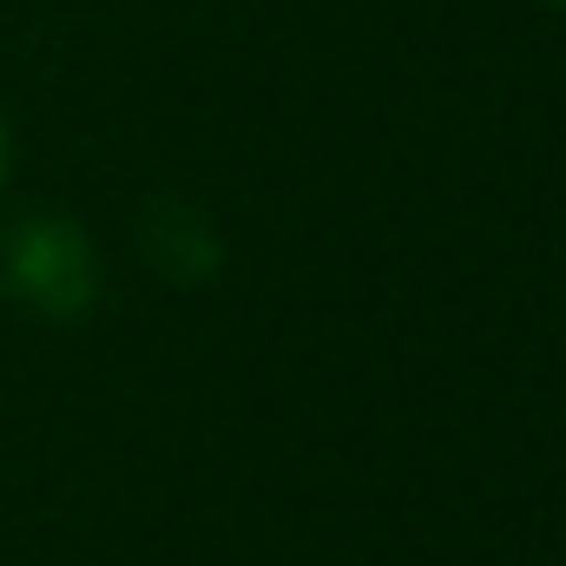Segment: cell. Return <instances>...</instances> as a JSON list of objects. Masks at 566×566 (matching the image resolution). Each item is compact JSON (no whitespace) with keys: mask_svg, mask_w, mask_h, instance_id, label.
<instances>
[{"mask_svg":"<svg viewBox=\"0 0 566 566\" xmlns=\"http://www.w3.org/2000/svg\"><path fill=\"white\" fill-rule=\"evenodd\" d=\"M7 290L46 316H80L93 303V251L73 224L33 218L7 238Z\"/></svg>","mask_w":566,"mask_h":566,"instance_id":"1","label":"cell"},{"mask_svg":"<svg viewBox=\"0 0 566 566\" xmlns=\"http://www.w3.org/2000/svg\"><path fill=\"white\" fill-rule=\"evenodd\" d=\"M0 171H7V139H0Z\"/></svg>","mask_w":566,"mask_h":566,"instance_id":"2","label":"cell"},{"mask_svg":"<svg viewBox=\"0 0 566 566\" xmlns=\"http://www.w3.org/2000/svg\"><path fill=\"white\" fill-rule=\"evenodd\" d=\"M560 7H566V0H560Z\"/></svg>","mask_w":566,"mask_h":566,"instance_id":"3","label":"cell"}]
</instances>
